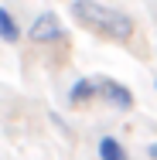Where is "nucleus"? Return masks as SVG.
<instances>
[{
	"instance_id": "obj_1",
	"label": "nucleus",
	"mask_w": 157,
	"mask_h": 160,
	"mask_svg": "<svg viewBox=\"0 0 157 160\" xmlns=\"http://www.w3.org/2000/svg\"><path fill=\"white\" fill-rule=\"evenodd\" d=\"M72 17L86 31L99 34L106 41H116V44H126L133 38V31H137V24H133L130 14L116 10V7H106L99 0H72Z\"/></svg>"
},
{
	"instance_id": "obj_2",
	"label": "nucleus",
	"mask_w": 157,
	"mask_h": 160,
	"mask_svg": "<svg viewBox=\"0 0 157 160\" xmlns=\"http://www.w3.org/2000/svg\"><path fill=\"white\" fill-rule=\"evenodd\" d=\"M28 41H31V44H58V41H65L62 17H58L55 10H41L31 21V28H28Z\"/></svg>"
},
{
	"instance_id": "obj_3",
	"label": "nucleus",
	"mask_w": 157,
	"mask_h": 160,
	"mask_svg": "<svg viewBox=\"0 0 157 160\" xmlns=\"http://www.w3.org/2000/svg\"><path fill=\"white\" fill-rule=\"evenodd\" d=\"M99 99H102L106 106L120 109V112H130V109L137 106V99H133V92H130V85L116 82V78H106V75H99Z\"/></svg>"
},
{
	"instance_id": "obj_4",
	"label": "nucleus",
	"mask_w": 157,
	"mask_h": 160,
	"mask_svg": "<svg viewBox=\"0 0 157 160\" xmlns=\"http://www.w3.org/2000/svg\"><path fill=\"white\" fill-rule=\"evenodd\" d=\"M92 99H99V78H96V75H86V78H79V82L68 89V106H72V109H82V106H89Z\"/></svg>"
},
{
	"instance_id": "obj_5",
	"label": "nucleus",
	"mask_w": 157,
	"mask_h": 160,
	"mask_svg": "<svg viewBox=\"0 0 157 160\" xmlns=\"http://www.w3.org/2000/svg\"><path fill=\"white\" fill-rule=\"evenodd\" d=\"M21 38H24V31H21L14 10H10V7H0V41H3V44H17Z\"/></svg>"
},
{
	"instance_id": "obj_6",
	"label": "nucleus",
	"mask_w": 157,
	"mask_h": 160,
	"mask_svg": "<svg viewBox=\"0 0 157 160\" xmlns=\"http://www.w3.org/2000/svg\"><path fill=\"white\" fill-rule=\"evenodd\" d=\"M96 150H99V160H130V150L116 136H99V147Z\"/></svg>"
},
{
	"instance_id": "obj_7",
	"label": "nucleus",
	"mask_w": 157,
	"mask_h": 160,
	"mask_svg": "<svg viewBox=\"0 0 157 160\" xmlns=\"http://www.w3.org/2000/svg\"><path fill=\"white\" fill-rule=\"evenodd\" d=\"M147 157L157 160V140H154V143H147Z\"/></svg>"
},
{
	"instance_id": "obj_8",
	"label": "nucleus",
	"mask_w": 157,
	"mask_h": 160,
	"mask_svg": "<svg viewBox=\"0 0 157 160\" xmlns=\"http://www.w3.org/2000/svg\"><path fill=\"white\" fill-rule=\"evenodd\" d=\"M154 89H157V78H154Z\"/></svg>"
}]
</instances>
